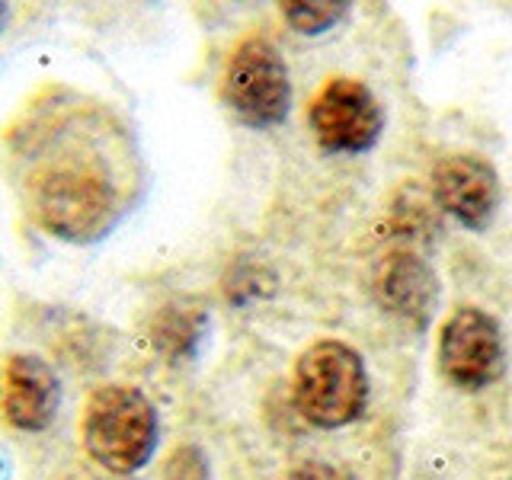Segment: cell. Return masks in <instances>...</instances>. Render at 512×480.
<instances>
[{"mask_svg":"<svg viewBox=\"0 0 512 480\" xmlns=\"http://www.w3.org/2000/svg\"><path fill=\"white\" fill-rule=\"evenodd\" d=\"M202 336V314L183 308H164L154 320L151 340L167 359H183Z\"/></svg>","mask_w":512,"mask_h":480,"instance_id":"cell-10","label":"cell"},{"mask_svg":"<svg viewBox=\"0 0 512 480\" xmlns=\"http://www.w3.org/2000/svg\"><path fill=\"white\" fill-rule=\"evenodd\" d=\"M61 404V381L55 368L39 356L16 352L4 365L0 413L20 432H42L55 423Z\"/></svg>","mask_w":512,"mask_h":480,"instance_id":"cell-8","label":"cell"},{"mask_svg":"<svg viewBox=\"0 0 512 480\" xmlns=\"http://www.w3.org/2000/svg\"><path fill=\"white\" fill-rule=\"evenodd\" d=\"M295 404L320 429L356 423L368 404V372L359 352L340 340L311 343L295 365Z\"/></svg>","mask_w":512,"mask_h":480,"instance_id":"cell-3","label":"cell"},{"mask_svg":"<svg viewBox=\"0 0 512 480\" xmlns=\"http://www.w3.org/2000/svg\"><path fill=\"white\" fill-rule=\"evenodd\" d=\"M432 196L445 215L480 231L500 202V176L477 154H448L432 167Z\"/></svg>","mask_w":512,"mask_h":480,"instance_id":"cell-7","label":"cell"},{"mask_svg":"<svg viewBox=\"0 0 512 480\" xmlns=\"http://www.w3.org/2000/svg\"><path fill=\"white\" fill-rule=\"evenodd\" d=\"M4 23H7V7L0 4V32H4Z\"/></svg>","mask_w":512,"mask_h":480,"instance_id":"cell-14","label":"cell"},{"mask_svg":"<svg viewBox=\"0 0 512 480\" xmlns=\"http://www.w3.org/2000/svg\"><path fill=\"white\" fill-rule=\"evenodd\" d=\"M506 346L500 324L480 308H458L439 336L442 375L464 391H480L503 375Z\"/></svg>","mask_w":512,"mask_h":480,"instance_id":"cell-6","label":"cell"},{"mask_svg":"<svg viewBox=\"0 0 512 480\" xmlns=\"http://www.w3.org/2000/svg\"><path fill=\"white\" fill-rule=\"evenodd\" d=\"M160 480H212L208 474V458L199 445H176L164 461Z\"/></svg>","mask_w":512,"mask_h":480,"instance_id":"cell-12","label":"cell"},{"mask_svg":"<svg viewBox=\"0 0 512 480\" xmlns=\"http://www.w3.org/2000/svg\"><path fill=\"white\" fill-rule=\"evenodd\" d=\"M311 132L333 154H362L378 141L384 112L375 93L352 77H333L308 109Z\"/></svg>","mask_w":512,"mask_h":480,"instance_id":"cell-5","label":"cell"},{"mask_svg":"<svg viewBox=\"0 0 512 480\" xmlns=\"http://www.w3.org/2000/svg\"><path fill=\"white\" fill-rule=\"evenodd\" d=\"M80 436L87 455L106 471L135 474L157 448V410L148 394L132 384H103L87 400Z\"/></svg>","mask_w":512,"mask_h":480,"instance_id":"cell-2","label":"cell"},{"mask_svg":"<svg viewBox=\"0 0 512 480\" xmlns=\"http://www.w3.org/2000/svg\"><path fill=\"white\" fill-rule=\"evenodd\" d=\"M26 215L68 244H96L125 218L138 170L125 128L103 106L48 93L10 135Z\"/></svg>","mask_w":512,"mask_h":480,"instance_id":"cell-1","label":"cell"},{"mask_svg":"<svg viewBox=\"0 0 512 480\" xmlns=\"http://www.w3.org/2000/svg\"><path fill=\"white\" fill-rule=\"evenodd\" d=\"M375 295L384 311L407 320L413 327H426L439 304V282L420 256L391 253L384 256L375 276Z\"/></svg>","mask_w":512,"mask_h":480,"instance_id":"cell-9","label":"cell"},{"mask_svg":"<svg viewBox=\"0 0 512 480\" xmlns=\"http://www.w3.org/2000/svg\"><path fill=\"white\" fill-rule=\"evenodd\" d=\"M343 13H346V4H333V0H327V4H285L282 7L285 20L298 32H304V36L330 29L333 23L343 20Z\"/></svg>","mask_w":512,"mask_h":480,"instance_id":"cell-11","label":"cell"},{"mask_svg":"<svg viewBox=\"0 0 512 480\" xmlns=\"http://www.w3.org/2000/svg\"><path fill=\"white\" fill-rule=\"evenodd\" d=\"M285 480H346V477L324 461H304L295 471H288Z\"/></svg>","mask_w":512,"mask_h":480,"instance_id":"cell-13","label":"cell"},{"mask_svg":"<svg viewBox=\"0 0 512 480\" xmlns=\"http://www.w3.org/2000/svg\"><path fill=\"white\" fill-rule=\"evenodd\" d=\"M221 96L244 125H279L292 103V84L279 48L266 36H247L228 58Z\"/></svg>","mask_w":512,"mask_h":480,"instance_id":"cell-4","label":"cell"}]
</instances>
